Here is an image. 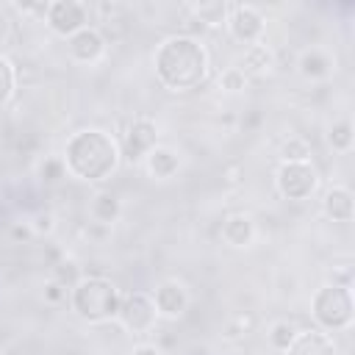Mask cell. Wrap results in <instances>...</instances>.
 I'll return each mask as SVG.
<instances>
[{
	"mask_svg": "<svg viewBox=\"0 0 355 355\" xmlns=\"http://www.w3.org/2000/svg\"><path fill=\"white\" fill-rule=\"evenodd\" d=\"M64 169H67V166H64V161H61V158H47V161L42 164V169H39V172H42V178H44V180H50V183H53V180H58V178L64 175Z\"/></svg>",
	"mask_w": 355,
	"mask_h": 355,
	"instance_id": "obj_26",
	"label": "cell"
},
{
	"mask_svg": "<svg viewBox=\"0 0 355 355\" xmlns=\"http://www.w3.org/2000/svg\"><path fill=\"white\" fill-rule=\"evenodd\" d=\"M153 302H155V311L158 316L164 319H178L186 313L189 308V291L183 283L178 280H164L155 291H153Z\"/></svg>",
	"mask_w": 355,
	"mask_h": 355,
	"instance_id": "obj_9",
	"label": "cell"
},
{
	"mask_svg": "<svg viewBox=\"0 0 355 355\" xmlns=\"http://www.w3.org/2000/svg\"><path fill=\"white\" fill-rule=\"evenodd\" d=\"M130 355H164V352H161L155 344H147V341H144V344H136Z\"/></svg>",
	"mask_w": 355,
	"mask_h": 355,
	"instance_id": "obj_30",
	"label": "cell"
},
{
	"mask_svg": "<svg viewBox=\"0 0 355 355\" xmlns=\"http://www.w3.org/2000/svg\"><path fill=\"white\" fill-rule=\"evenodd\" d=\"M208 55L191 36H169L155 50V75L172 92H189L205 80Z\"/></svg>",
	"mask_w": 355,
	"mask_h": 355,
	"instance_id": "obj_1",
	"label": "cell"
},
{
	"mask_svg": "<svg viewBox=\"0 0 355 355\" xmlns=\"http://www.w3.org/2000/svg\"><path fill=\"white\" fill-rule=\"evenodd\" d=\"M11 92H14V67L6 55H0V105L11 97Z\"/></svg>",
	"mask_w": 355,
	"mask_h": 355,
	"instance_id": "obj_24",
	"label": "cell"
},
{
	"mask_svg": "<svg viewBox=\"0 0 355 355\" xmlns=\"http://www.w3.org/2000/svg\"><path fill=\"white\" fill-rule=\"evenodd\" d=\"M116 319L122 322V327L133 336H147L153 333L155 322H158V311H155V302L150 294L144 291H133L128 294L125 300H119V311H116Z\"/></svg>",
	"mask_w": 355,
	"mask_h": 355,
	"instance_id": "obj_5",
	"label": "cell"
},
{
	"mask_svg": "<svg viewBox=\"0 0 355 355\" xmlns=\"http://www.w3.org/2000/svg\"><path fill=\"white\" fill-rule=\"evenodd\" d=\"M294 336H297V327H294L291 322H275L272 330H269L272 347H275V349H283V352H286V347L294 341Z\"/></svg>",
	"mask_w": 355,
	"mask_h": 355,
	"instance_id": "obj_21",
	"label": "cell"
},
{
	"mask_svg": "<svg viewBox=\"0 0 355 355\" xmlns=\"http://www.w3.org/2000/svg\"><path fill=\"white\" fill-rule=\"evenodd\" d=\"M227 31L236 42H244V44H258L261 36H263V17L255 6H247V3H233L230 11H227Z\"/></svg>",
	"mask_w": 355,
	"mask_h": 355,
	"instance_id": "obj_7",
	"label": "cell"
},
{
	"mask_svg": "<svg viewBox=\"0 0 355 355\" xmlns=\"http://www.w3.org/2000/svg\"><path fill=\"white\" fill-rule=\"evenodd\" d=\"M280 155H283V161H308V158H311V144H308L305 139L294 136V139H288V141L283 144Z\"/></svg>",
	"mask_w": 355,
	"mask_h": 355,
	"instance_id": "obj_22",
	"label": "cell"
},
{
	"mask_svg": "<svg viewBox=\"0 0 355 355\" xmlns=\"http://www.w3.org/2000/svg\"><path fill=\"white\" fill-rule=\"evenodd\" d=\"M67 294H69V288L61 286L58 280H50V283L44 286V300H47V302H61V300H67Z\"/></svg>",
	"mask_w": 355,
	"mask_h": 355,
	"instance_id": "obj_27",
	"label": "cell"
},
{
	"mask_svg": "<svg viewBox=\"0 0 355 355\" xmlns=\"http://www.w3.org/2000/svg\"><path fill=\"white\" fill-rule=\"evenodd\" d=\"M47 25L53 33L58 36H72L80 28H86L89 22V6L78 3V0H61V3H50L47 14H44Z\"/></svg>",
	"mask_w": 355,
	"mask_h": 355,
	"instance_id": "obj_8",
	"label": "cell"
},
{
	"mask_svg": "<svg viewBox=\"0 0 355 355\" xmlns=\"http://www.w3.org/2000/svg\"><path fill=\"white\" fill-rule=\"evenodd\" d=\"M67 50H69V55H72L78 64H92V61H97V58L103 55L105 39L100 36L97 28H89V25H86V28H80L78 33L69 36Z\"/></svg>",
	"mask_w": 355,
	"mask_h": 355,
	"instance_id": "obj_11",
	"label": "cell"
},
{
	"mask_svg": "<svg viewBox=\"0 0 355 355\" xmlns=\"http://www.w3.org/2000/svg\"><path fill=\"white\" fill-rule=\"evenodd\" d=\"M330 58L322 53V50H316V47H311V50H305L302 55H300V72L305 75V78H311V80H319V78H324L327 72H330Z\"/></svg>",
	"mask_w": 355,
	"mask_h": 355,
	"instance_id": "obj_19",
	"label": "cell"
},
{
	"mask_svg": "<svg viewBox=\"0 0 355 355\" xmlns=\"http://www.w3.org/2000/svg\"><path fill=\"white\" fill-rule=\"evenodd\" d=\"M219 83H222V89H227V92H241V89L247 86V78L241 75L239 67H227V69L222 72Z\"/></svg>",
	"mask_w": 355,
	"mask_h": 355,
	"instance_id": "obj_25",
	"label": "cell"
},
{
	"mask_svg": "<svg viewBox=\"0 0 355 355\" xmlns=\"http://www.w3.org/2000/svg\"><path fill=\"white\" fill-rule=\"evenodd\" d=\"M322 208L333 222H349L352 219V191L347 186H330L324 191Z\"/></svg>",
	"mask_w": 355,
	"mask_h": 355,
	"instance_id": "obj_14",
	"label": "cell"
},
{
	"mask_svg": "<svg viewBox=\"0 0 355 355\" xmlns=\"http://www.w3.org/2000/svg\"><path fill=\"white\" fill-rule=\"evenodd\" d=\"M69 302L75 313L86 322H105L119 311L116 286L105 277H80L69 288Z\"/></svg>",
	"mask_w": 355,
	"mask_h": 355,
	"instance_id": "obj_3",
	"label": "cell"
},
{
	"mask_svg": "<svg viewBox=\"0 0 355 355\" xmlns=\"http://www.w3.org/2000/svg\"><path fill=\"white\" fill-rule=\"evenodd\" d=\"M31 230L33 233H50L53 230V214L50 211H39L33 216V222H31Z\"/></svg>",
	"mask_w": 355,
	"mask_h": 355,
	"instance_id": "obj_28",
	"label": "cell"
},
{
	"mask_svg": "<svg viewBox=\"0 0 355 355\" xmlns=\"http://www.w3.org/2000/svg\"><path fill=\"white\" fill-rule=\"evenodd\" d=\"M255 236V225L247 214H233L222 222V239L230 247H247Z\"/></svg>",
	"mask_w": 355,
	"mask_h": 355,
	"instance_id": "obj_15",
	"label": "cell"
},
{
	"mask_svg": "<svg viewBox=\"0 0 355 355\" xmlns=\"http://www.w3.org/2000/svg\"><path fill=\"white\" fill-rule=\"evenodd\" d=\"M144 161H147V172H150L153 178H158V180L172 178V175L178 172V166H180L178 153L169 150V147H158V144L144 155Z\"/></svg>",
	"mask_w": 355,
	"mask_h": 355,
	"instance_id": "obj_16",
	"label": "cell"
},
{
	"mask_svg": "<svg viewBox=\"0 0 355 355\" xmlns=\"http://www.w3.org/2000/svg\"><path fill=\"white\" fill-rule=\"evenodd\" d=\"M155 136H158L155 122L147 119V116H136V119L130 122L128 133H125V158H128V161L144 158V155L155 147Z\"/></svg>",
	"mask_w": 355,
	"mask_h": 355,
	"instance_id": "obj_10",
	"label": "cell"
},
{
	"mask_svg": "<svg viewBox=\"0 0 355 355\" xmlns=\"http://www.w3.org/2000/svg\"><path fill=\"white\" fill-rule=\"evenodd\" d=\"M53 280H58L61 286L72 288V286L80 280V269H78V263H75V261H58V263H55V277H53Z\"/></svg>",
	"mask_w": 355,
	"mask_h": 355,
	"instance_id": "obj_23",
	"label": "cell"
},
{
	"mask_svg": "<svg viewBox=\"0 0 355 355\" xmlns=\"http://www.w3.org/2000/svg\"><path fill=\"white\" fill-rule=\"evenodd\" d=\"M116 141L103 130H80L67 144L64 166L80 180H103L116 166Z\"/></svg>",
	"mask_w": 355,
	"mask_h": 355,
	"instance_id": "obj_2",
	"label": "cell"
},
{
	"mask_svg": "<svg viewBox=\"0 0 355 355\" xmlns=\"http://www.w3.org/2000/svg\"><path fill=\"white\" fill-rule=\"evenodd\" d=\"M313 319L324 330H344L352 322V297L341 283L322 286L313 297Z\"/></svg>",
	"mask_w": 355,
	"mask_h": 355,
	"instance_id": "obj_4",
	"label": "cell"
},
{
	"mask_svg": "<svg viewBox=\"0 0 355 355\" xmlns=\"http://www.w3.org/2000/svg\"><path fill=\"white\" fill-rule=\"evenodd\" d=\"M186 11L191 14L194 22H202V25L216 28V25H225V22H227V11H230V6L222 3V0H208V3H191Z\"/></svg>",
	"mask_w": 355,
	"mask_h": 355,
	"instance_id": "obj_17",
	"label": "cell"
},
{
	"mask_svg": "<svg viewBox=\"0 0 355 355\" xmlns=\"http://www.w3.org/2000/svg\"><path fill=\"white\" fill-rule=\"evenodd\" d=\"M14 39V22L6 11H0V47H6Z\"/></svg>",
	"mask_w": 355,
	"mask_h": 355,
	"instance_id": "obj_29",
	"label": "cell"
},
{
	"mask_svg": "<svg viewBox=\"0 0 355 355\" xmlns=\"http://www.w3.org/2000/svg\"><path fill=\"white\" fill-rule=\"evenodd\" d=\"M272 67H275V55H272V50H269L266 44H261V42H258V44H250V47L244 50L241 61H239V69H241L244 78L266 75Z\"/></svg>",
	"mask_w": 355,
	"mask_h": 355,
	"instance_id": "obj_13",
	"label": "cell"
},
{
	"mask_svg": "<svg viewBox=\"0 0 355 355\" xmlns=\"http://www.w3.org/2000/svg\"><path fill=\"white\" fill-rule=\"evenodd\" d=\"M316 169L308 161H283L277 169V191L288 200H305L316 189Z\"/></svg>",
	"mask_w": 355,
	"mask_h": 355,
	"instance_id": "obj_6",
	"label": "cell"
},
{
	"mask_svg": "<svg viewBox=\"0 0 355 355\" xmlns=\"http://www.w3.org/2000/svg\"><path fill=\"white\" fill-rule=\"evenodd\" d=\"M11 236H14V239H31L33 230H31V225H17V227L11 230Z\"/></svg>",
	"mask_w": 355,
	"mask_h": 355,
	"instance_id": "obj_31",
	"label": "cell"
},
{
	"mask_svg": "<svg viewBox=\"0 0 355 355\" xmlns=\"http://www.w3.org/2000/svg\"><path fill=\"white\" fill-rule=\"evenodd\" d=\"M89 216H92V222L111 227V222H116V216H119V200L111 191H97L89 205Z\"/></svg>",
	"mask_w": 355,
	"mask_h": 355,
	"instance_id": "obj_18",
	"label": "cell"
},
{
	"mask_svg": "<svg viewBox=\"0 0 355 355\" xmlns=\"http://www.w3.org/2000/svg\"><path fill=\"white\" fill-rule=\"evenodd\" d=\"M286 355H336V344L322 330H297L294 341L286 347Z\"/></svg>",
	"mask_w": 355,
	"mask_h": 355,
	"instance_id": "obj_12",
	"label": "cell"
},
{
	"mask_svg": "<svg viewBox=\"0 0 355 355\" xmlns=\"http://www.w3.org/2000/svg\"><path fill=\"white\" fill-rule=\"evenodd\" d=\"M327 141H330L333 150L349 153V147H352V125H349V119L336 122V125L330 128V133H327Z\"/></svg>",
	"mask_w": 355,
	"mask_h": 355,
	"instance_id": "obj_20",
	"label": "cell"
}]
</instances>
